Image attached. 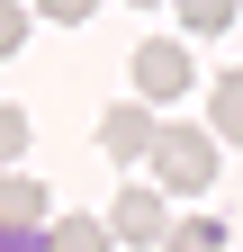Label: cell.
<instances>
[{"label": "cell", "instance_id": "8", "mask_svg": "<svg viewBox=\"0 0 243 252\" xmlns=\"http://www.w3.org/2000/svg\"><path fill=\"white\" fill-rule=\"evenodd\" d=\"M171 9H180L189 36H225V27H234V0H171Z\"/></svg>", "mask_w": 243, "mask_h": 252}, {"label": "cell", "instance_id": "4", "mask_svg": "<svg viewBox=\"0 0 243 252\" xmlns=\"http://www.w3.org/2000/svg\"><path fill=\"white\" fill-rule=\"evenodd\" d=\"M153 135H162V117L144 99H126V108L99 117V153H108V162H153Z\"/></svg>", "mask_w": 243, "mask_h": 252}, {"label": "cell", "instance_id": "11", "mask_svg": "<svg viewBox=\"0 0 243 252\" xmlns=\"http://www.w3.org/2000/svg\"><path fill=\"white\" fill-rule=\"evenodd\" d=\"M27 45V0H0V54Z\"/></svg>", "mask_w": 243, "mask_h": 252}, {"label": "cell", "instance_id": "5", "mask_svg": "<svg viewBox=\"0 0 243 252\" xmlns=\"http://www.w3.org/2000/svg\"><path fill=\"white\" fill-rule=\"evenodd\" d=\"M0 234H45V180L0 171Z\"/></svg>", "mask_w": 243, "mask_h": 252}, {"label": "cell", "instance_id": "10", "mask_svg": "<svg viewBox=\"0 0 243 252\" xmlns=\"http://www.w3.org/2000/svg\"><path fill=\"white\" fill-rule=\"evenodd\" d=\"M18 153H27V108H18V99H0V171H9Z\"/></svg>", "mask_w": 243, "mask_h": 252}, {"label": "cell", "instance_id": "7", "mask_svg": "<svg viewBox=\"0 0 243 252\" xmlns=\"http://www.w3.org/2000/svg\"><path fill=\"white\" fill-rule=\"evenodd\" d=\"M45 252H108V225H99V216H54Z\"/></svg>", "mask_w": 243, "mask_h": 252}, {"label": "cell", "instance_id": "6", "mask_svg": "<svg viewBox=\"0 0 243 252\" xmlns=\"http://www.w3.org/2000/svg\"><path fill=\"white\" fill-rule=\"evenodd\" d=\"M207 117H216V144H243V63H234V72H216Z\"/></svg>", "mask_w": 243, "mask_h": 252}, {"label": "cell", "instance_id": "12", "mask_svg": "<svg viewBox=\"0 0 243 252\" xmlns=\"http://www.w3.org/2000/svg\"><path fill=\"white\" fill-rule=\"evenodd\" d=\"M90 9H99V0H36V18H54V27H81Z\"/></svg>", "mask_w": 243, "mask_h": 252}, {"label": "cell", "instance_id": "2", "mask_svg": "<svg viewBox=\"0 0 243 252\" xmlns=\"http://www.w3.org/2000/svg\"><path fill=\"white\" fill-rule=\"evenodd\" d=\"M189 81H198L189 45H171V36H144V45H135V99H144V108H162V99H189Z\"/></svg>", "mask_w": 243, "mask_h": 252}, {"label": "cell", "instance_id": "14", "mask_svg": "<svg viewBox=\"0 0 243 252\" xmlns=\"http://www.w3.org/2000/svg\"><path fill=\"white\" fill-rule=\"evenodd\" d=\"M135 9H153V0H135Z\"/></svg>", "mask_w": 243, "mask_h": 252}, {"label": "cell", "instance_id": "3", "mask_svg": "<svg viewBox=\"0 0 243 252\" xmlns=\"http://www.w3.org/2000/svg\"><path fill=\"white\" fill-rule=\"evenodd\" d=\"M162 234H171V207H162V189H153V180L117 189V207H108V243H153V252H162Z\"/></svg>", "mask_w": 243, "mask_h": 252}, {"label": "cell", "instance_id": "9", "mask_svg": "<svg viewBox=\"0 0 243 252\" xmlns=\"http://www.w3.org/2000/svg\"><path fill=\"white\" fill-rule=\"evenodd\" d=\"M162 252H225V225H216V216H189V225L162 234Z\"/></svg>", "mask_w": 243, "mask_h": 252}, {"label": "cell", "instance_id": "1", "mask_svg": "<svg viewBox=\"0 0 243 252\" xmlns=\"http://www.w3.org/2000/svg\"><path fill=\"white\" fill-rule=\"evenodd\" d=\"M207 180H216V135H198V126H162V135H153V189L198 198Z\"/></svg>", "mask_w": 243, "mask_h": 252}, {"label": "cell", "instance_id": "13", "mask_svg": "<svg viewBox=\"0 0 243 252\" xmlns=\"http://www.w3.org/2000/svg\"><path fill=\"white\" fill-rule=\"evenodd\" d=\"M0 252H45V234H0Z\"/></svg>", "mask_w": 243, "mask_h": 252}]
</instances>
